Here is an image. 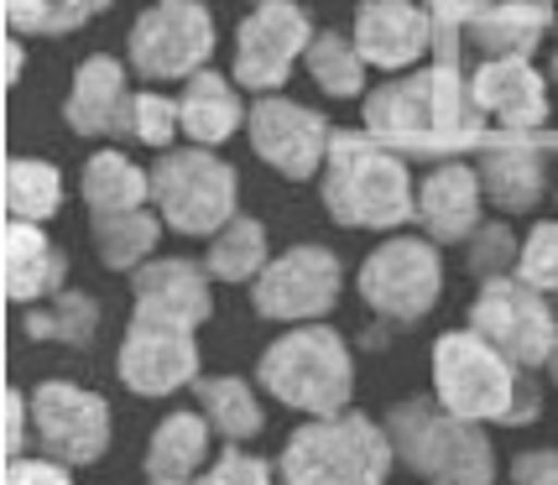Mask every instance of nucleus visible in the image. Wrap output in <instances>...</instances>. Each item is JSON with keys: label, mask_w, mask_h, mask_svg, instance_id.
Wrapping results in <instances>:
<instances>
[{"label": "nucleus", "mask_w": 558, "mask_h": 485, "mask_svg": "<svg viewBox=\"0 0 558 485\" xmlns=\"http://www.w3.org/2000/svg\"><path fill=\"white\" fill-rule=\"evenodd\" d=\"M318 198L344 230H397L417 219V189L408 162L371 142V131H335Z\"/></svg>", "instance_id": "1"}, {"label": "nucleus", "mask_w": 558, "mask_h": 485, "mask_svg": "<svg viewBox=\"0 0 558 485\" xmlns=\"http://www.w3.org/2000/svg\"><path fill=\"white\" fill-rule=\"evenodd\" d=\"M481 105L454 69H423L365 95V131L408 151H454L481 131Z\"/></svg>", "instance_id": "2"}, {"label": "nucleus", "mask_w": 558, "mask_h": 485, "mask_svg": "<svg viewBox=\"0 0 558 485\" xmlns=\"http://www.w3.org/2000/svg\"><path fill=\"white\" fill-rule=\"evenodd\" d=\"M256 381H262V391L271 402H282L292 413L335 417V413H350L355 355H350L340 329H329V324H292L288 335H277L262 350Z\"/></svg>", "instance_id": "3"}, {"label": "nucleus", "mask_w": 558, "mask_h": 485, "mask_svg": "<svg viewBox=\"0 0 558 485\" xmlns=\"http://www.w3.org/2000/svg\"><path fill=\"white\" fill-rule=\"evenodd\" d=\"M387 438L397 460L413 470L423 485H490L496 454H490L486 423H464L438 397H408L387 408Z\"/></svg>", "instance_id": "4"}, {"label": "nucleus", "mask_w": 558, "mask_h": 485, "mask_svg": "<svg viewBox=\"0 0 558 485\" xmlns=\"http://www.w3.org/2000/svg\"><path fill=\"white\" fill-rule=\"evenodd\" d=\"M397 449L387 438V423L365 413L308 417L277 454L282 485H387Z\"/></svg>", "instance_id": "5"}, {"label": "nucleus", "mask_w": 558, "mask_h": 485, "mask_svg": "<svg viewBox=\"0 0 558 485\" xmlns=\"http://www.w3.org/2000/svg\"><path fill=\"white\" fill-rule=\"evenodd\" d=\"M151 204L178 235H219L241 215V178L215 146L162 151L151 168Z\"/></svg>", "instance_id": "6"}, {"label": "nucleus", "mask_w": 558, "mask_h": 485, "mask_svg": "<svg viewBox=\"0 0 558 485\" xmlns=\"http://www.w3.org/2000/svg\"><path fill=\"white\" fill-rule=\"evenodd\" d=\"M428 376H434L438 408H449L464 423H507L517 381H522V371L475 329L438 335L434 355H428Z\"/></svg>", "instance_id": "7"}, {"label": "nucleus", "mask_w": 558, "mask_h": 485, "mask_svg": "<svg viewBox=\"0 0 558 485\" xmlns=\"http://www.w3.org/2000/svg\"><path fill=\"white\" fill-rule=\"evenodd\" d=\"M361 303L387 324H417L444 298V256L428 235H391L361 262Z\"/></svg>", "instance_id": "8"}, {"label": "nucleus", "mask_w": 558, "mask_h": 485, "mask_svg": "<svg viewBox=\"0 0 558 485\" xmlns=\"http://www.w3.org/2000/svg\"><path fill=\"white\" fill-rule=\"evenodd\" d=\"M470 329L486 335L517 371H543V365L554 361L558 318L548 308V292L522 282L517 271L481 282L475 303H470Z\"/></svg>", "instance_id": "9"}, {"label": "nucleus", "mask_w": 558, "mask_h": 485, "mask_svg": "<svg viewBox=\"0 0 558 485\" xmlns=\"http://www.w3.org/2000/svg\"><path fill=\"white\" fill-rule=\"evenodd\" d=\"M125 52H131V69L142 73L146 84L194 78L215 52V16L198 0H151L131 22Z\"/></svg>", "instance_id": "10"}, {"label": "nucleus", "mask_w": 558, "mask_h": 485, "mask_svg": "<svg viewBox=\"0 0 558 485\" xmlns=\"http://www.w3.org/2000/svg\"><path fill=\"white\" fill-rule=\"evenodd\" d=\"M344 267L329 245H288L282 256H271L267 271L251 282V308L267 324H318L340 303Z\"/></svg>", "instance_id": "11"}, {"label": "nucleus", "mask_w": 558, "mask_h": 485, "mask_svg": "<svg viewBox=\"0 0 558 485\" xmlns=\"http://www.w3.org/2000/svg\"><path fill=\"white\" fill-rule=\"evenodd\" d=\"M314 37L318 32L298 0H256L235 26V84L251 95H277Z\"/></svg>", "instance_id": "12"}, {"label": "nucleus", "mask_w": 558, "mask_h": 485, "mask_svg": "<svg viewBox=\"0 0 558 485\" xmlns=\"http://www.w3.org/2000/svg\"><path fill=\"white\" fill-rule=\"evenodd\" d=\"M245 136H251V151L288 183H308L314 172H324V157H329V142H335L329 121L288 95L256 99L245 110Z\"/></svg>", "instance_id": "13"}, {"label": "nucleus", "mask_w": 558, "mask_h": 485, "mask_svg": "<svg viewBox=\"0 0 558 485\" xmlns=\"http://www.w3.org/2000/svg\"><path fill=\"white\" fill-rule=\"evenodd\" d=\"M32 434L48 460L99 464L110 449V402L78 381H43L32 391Z\"/></svg>", "instance_id": "14"}, {"label": "nucleus", "mask_w": 558, "mask_h": 485, "mask_svg": "<svg viewBox=\"0 0 558 485\" xmlns=\"http://www.w3.org/2000/svg\"><path fill=\"white\" fill-rule=\"evenodd\" d=\"M198 329H178V324H146L131 318L121 350H116V371L121 387L136 397H172V391L194 387L198 376Z\"/></svg>", "instance_id": "15"}, {"label": "nucleus", "mask_w": 558, "mask_h": 485, "mask_svg": "<svg viewBox=\"0 0 558 485\" xmlns=\"http://www.w3.org/2000/svg\"><path fill=\"white\" fill-rule=\"evenodd\" d=\"M209 267L189 256H151L146 267L131 271V318L146 324H178V329H204L215 318V292Z\"/></svg>", "instance_id": "16"}, {"label": "nucleus", "mask_w": 558, "mask_h": 485, "mask_svg": "<svg viewBox=\"0 0 558 485\" xmlns=\"http://www.w3.org/2000/svg\"><path fill=\"white\" fill-rule=\"evenodd\" d=\"M350 37H355V48L371 69L402 73L434 43V11L417 5V0H361Z\"/></svg>", "instance_id": "17"}, {"label": "nucleus", "mask_w": 558, "mask_h": 485, "mask_svg": "<svg viewBox=\"0 0 558 485\" xmlns=\"http://www.w3.org/2000/svg\"><path fill=\"white\" fill-rule=\"evenodd\" d=\"M486 183H481V168H464V162H438L423 183H417V225L423 235L438 245H460L470 241L486 219Z\"/></svg>", "instance_id": "18"}, {"label": "nucleus", "mask_w": 558, "mask_h": 485, "mask_svg": "<svg viewBox=\"0 0 558 485\" xmlns=\"http://www.w3.org/2000/svg\"><path fill=\"white\" fill-rule=\"evenodd\" d=\"M548 84L554 78H543L533 58H486L470 78V95L486 121L507 131H537L548 121Z\"/></svg>", "instance_id": "19"}, {"label": "nucleus", "mask_w": 558, "mask_h": 485, "mask_svg": "<svg viewBox=\"0 0 558 485\" xmlns=\"http://www.w3.org/2000/svg\"><path fill=\"white\" fill-rule=\"evenodd\" d=\"M131 99H136V89L125 84V63H116L110 52H95L73 73V89L63 99V121L78 136H125Z\"/></svg>", "instance_id": "20"}, {"label": "nucleus", "mask_w": 558, "mask_h": 485, "mask_svg": "<svg viewBox=\"0 0 558 485\" xmlns=\"http://www.w3.org/2000/svg\"><path fill=\"white\" fill-rule=\"evenodd\" d=\"M5 298L11 303H48L69 288V256L58 251V241H48L43 225L32 219H5Z\"/></svg>", "instance_id": "21"}, {"label": "nucleus", "mask_w": 558, "mask_h": 485, "mask_svg": "<svg viewBox=\"0 0 558 485\" xmlns=\"http://www.w3.org/2000/svg\"><path fill=\"white\" fill-rule=\"evenodd\" d=\"M209 417L198 413H168L151 438H146L142 475L146 485H198V475L209 470Z\"/></svg>", "instance_id": "22"}, {"label": "nucleus", "mask_w": 558, "mask_h": 485, "mask_svg": "<svg viewBox=\"0 0 558 485\" xmlns=\"http://www.w3.org/2000/svg\"><path fill=\"white\" fill-rule=\"evenodd\" d=\"M554 5L548 0H496L470 22V43L486 58H533L537 43L554 32Z\"/></svg>", "instance_id": "23"}, {"label": "nucleus", "mask_w": 558, "mask_h": 485, "mask_svg": "<svg viewBox=\"0 0 558 485\" xmlns=\"http://www.w3.org/2000/svg\"><path fill=\"white\" fill-rule=\"evenodd\" d=\"M475 168H481V183H486V198L496 209H507V215H527L548 194V168H543V157L533 146L522 142L486 146Z\"/></svg>", "instance_id": "24"}, {"label": "nucleus", "mask_w": 558, "mask_h": 485, "mask_svg": "<svg viewBox=\"0 0 558 485\" xmlns=\"http://www.w3.org/2000/svg\"><path fill=\"white\" fill-rule=\"evenodd\" d=\"M178 110H183V136L194 146H219L241 131V95H235V84L215 69L183 78Z\"/></svg>", "instance_id": "25"}, {"label": "nucleus", "mask_w": 558, "mask_h": 485, "mask_svg": "<svg viewBox=\"0 0 558 485\" xmlns=\"http://www.w3.org/2000/svg\"><path fill=\"white\" fill-rule=\"evenodd\" d=\"M78 198L89 204V215H121V209H146L151 198V172L131 162L125 151H95L78 178Z\"/></svg>", "instance_id": "26"}, {"label": "nucleus", "mask_w": 558, "mask_h": 485, "mask_svg": "<svg viewBox=\"0 0 558 485\" xmlns=\"http://www.w3.org/2000/svg\"><path fill=\"white\" fill-rule=\"evenodd\" d=\"M95 256L105 271H136L157 256L162 241V215L151 209H121V215H89Z\"/></svg>", "instance_id": "27"}, {"label": "nucleus", "mask_w": 558, "mask_h": 485, "mask_svg": "<svg viewBox=\"0 0 558 485\" xmlns=\"http://www.w3.org/2000/svg\"><path fill=\"white\" fill-rule=\"evenodd\" d=\"M198 413L209 417V428L230 444H251V438L267 428V413H262V397L245 376H198L194 381Z\"/></svg>", "instance_id": "28"}, {"label": "nucleus", "mask_w": 558, "mask_h": 485, "mask_svg": "<svg viewBox=\"0 0 558 485\" xmlns=\"http://www.w3.org/2000/svg\"><path fill=\"white\" fill-rule=\"evenodd\" d=\"M271 262V245H267V225L251 215H235L219 235H209V251H204V267L215 282H230V288H241V282H256Z\"/></svg>", "instance_id": "29"}, {"label": "nucleus", "mask_w": 558, "mask_h": 485, "mask_svg": "<svg viewBox=\"0 0 558 485\" xmlns=\"http://www.w3.org/2000/svg\"><path fill=\"white\" fill-rule=\"evenodd\" d=\"M5 219H32V225H48L63 204V172L52 168L48 157H11L5 162Z\"/></svg>", "instance_id": "30"}, {"label": "nucleus", "mask_w": 558, "mask_h": 485, "mask_svg": "<svg viewBox=\"0 0 558 485\" xmlns=\"http://www.w3.org/2000/svg\"><path fill=\"white\" fill-rule=\"evenodd\" d=\"M95 329H99V303L78 288H63L58 298L37 303L26 314V335L32 340H58V344H73V350H89Z\"/></svg>", "instance_id": "31"}, {"label": "nucleus", "mask_w": 558, "mask_h": 485, "mask_svg": "<svg viewBox=\"0 0 558 485\" xmlns=\"http://www.w3.org/2000/svg\"><path fill=\"white\" fill-rule=\"evenodd\" d=\"M303 69L329 99L365 95V58L355 48V37H344V32H318L303 52Z\"/></svg>", "instance_id": "32"}, {"label": "nucleus", "mask_w": 558, "mask_h": 485, "mask_svg": "<svg viewBox=\"0 0 558 485\" xmlns=\"http://www.w3.org/2000/svg\"><path fill=\"white\" fill-rule=\"evenodd\" d=\"M110 0H5V26L22 37H69L89 26Z\"/></svg>", "instance_id": "33"}, {"label": "nucleus", "mask_w": 558, "mask_h": 485, "mask_svg": "<svg viewBox=\"0 0 558 485\" xmlns=\"http://www.w3.org/2000/svg\"><path fill=\"white\" fill-rule=\"evenodd\" d=\"M183 131V110H178V99H168L162 89H142V95L131 99V125H125V136L142 146H157V151H168V142Z\"/></svg>", "instance_id": "34"}, {"label": "nucleus", "mask_w": 558, "mask_h": 485, "mask_svg": "<svg viewBox=\"0 0 558 485\" xmlns=\"http://www.w3.org/2000/svg\"><path fill=\"white\" fill-rule=\"evenodd\" d=\"M517 277L533 282L537 292H558V219H537L533 230L522 235Z\"/></svg>", "instance_id": "35"}, {"label": "nucleus", "mask_w": 558, "mask_h": 485, "mask_svg": "<svg viewBox=\"0 0 558 485\" xmlns=\"http://www.w3.org/2000/svg\"><path fill=\"white\" fill-rule=\"evenodd\" d=\"M517 256H522V241L511 235V225H481L475 235H470V271L481 277V282H490V277H511L517 271Z\"/></svg>", "instance_id": "36"}, {"label": "nucleus", "mask_w": 558, "mask_h": 485, "mask_svg": "<svg viewBox=\"0 0 558 485\" xmlns=\"http://www.w3.org/2000/svg\"><path fill=\"white\" fill-rule=\"evenodd\" d=\"M198 485H282L277 464L262 454H241V444H230L219 460H209V470L198 475Z\"/></svg>", "instance_id": "37"}, {"label": "nucleus", "mask_w": 558, "mask_h": 485, "mask_svg": "<svg viewBox=\"0 0 558 485\" xmlns=\"http://www.w3.org/2000/svg\"><path fill=\"white\" fill-rule=\"evenodd\" d=\"M5 485H73V464L63 460H16L5 464Z\"/></svg>", "instance_id": "38"}, {"label": "nucleus", "mask_w": 558, "mask_h": 485, "mask_svg": "<svg viewBox=\"0 0 558 485\" xmlns=\"http://www.w3.org/2000/svg\"><path fill=\"white\" fill-rule=\"evenodd\" d=\"M511 485H558V449H527L511 460Z\"/></svg>", "instance_id": "39"}, {"label": "nucleus", "mask_w": 558, "mask_h": 485, "mask_svg": "<svg viewBox=\"0 0 558 485\" xmlns=\"http://www.w3.org/2000/svg\"><path fill=\"white\" fill-rule=\"evenodd\" d=\"M543 417V387H537L533 371H522V381H517V397H511V413H507V428H527Z\"/></svg>", "instance_id": "40"}, {"label": "nucleus", "mask_w": 558, "mask_h": 485, "mask_svg": "<svg viewBox=\"0 0 558 485\" xmlns=\"http://www.w3.org/2000/svg\"><path fill=\"white\" fill-rule=\"evenodd\" d=\"M26 423H32V402H26L16 387H5V460H16V454H22Z\"/></svg>", "instance_id": "41"}, {"label": "nucleus", "mask_w": 558, "mask_h": 485, "mask_svg": "<svg viewBox=\"0 0 558 485\" xmlns=\"http://www.w3.org/2000/svg\"><path fill=\"white\" fill-rule=\"evenodd\" d=\"M423 5L434 11V22H464L470 26L481 11H490L496 0H423Z\"/></svg>", "instance_id": "42"}, {"label": "nucleus", "mask_w": 558, "mask_h": 485, "mask_svg": "<svg viewBox=\"0 0 558 485\" xmlns=\"http://www.w3.org/2000/svg\"><path fill=\"white\" fill-rule=\"evenodd\" d=\"M22 78V43H5V84Z\"/></svg>", "instance_id": "43"}, {"label": "nucleus", "mask_w": 558, "mask_h": 485, "mask_svg": "<svg viewBox=\"0 0 558 485\" xmlns=\"http://www.w3.org/2000/svg\"><path fill=\"white\" fill-rule=\"evenodd\" d=\"M548 376H554V387H558V344H554V361H548Z\"/></svg>", "instance_id": "44"}, {"label": "nucleus", "mask_w": 558, "mask_h": 485, "mask_svg": "<svg viewBox=\"0 0 558 485\" xmlns=\"http://www.w3.org/2000/svg\"><path fill=\"white\" fill-rule=\"evenodd\" d=\"M548 78H554V84H558V52H554V69H548Z\"/></svg>", "instance_id": "45"}]
</instances>
